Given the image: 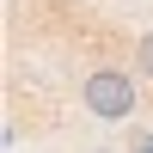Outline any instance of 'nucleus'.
I'll use <instances>...</instances> for the list:
<instances>
[{
	"instance_id": "1",
	"label": "nucleus",
	"mask_w": 153,
	"mask_h": 153,
	"mask_svg": "<svg viewBox=\"0 0 153 153\" xmlns=\"http://www.w3.org/2000/svg\"><path fill=\"white\" fill-rule=\"evenodd\" d=\"M86 110L92 117H104V123H123L135 110V80L123 68H98L92 80H86Z\"/></svg>"
},
{
	"instance_id": "2",
	"label": "nucleus",
	"mask_w": 153,
	"mask_h": 153,
	"mask_svg": "<svg viewBox=\"0 0 153 153\" xmlns=\"http://www.w3.org/2000/svg\"><path fill=\"white\" fill-rule=\"evenodd\" d=\"M135 55H141V74H147V80H153V31L141 37V49H135Z\"/></svg>"
},
{
	"instance_id": "3",
	"label": "nucleus",
	"mask_w": 153,
	"mask_h": 153,
	"mask_svg": "<svg viewBox=\"0 0 153 153\" xmlns=\"http://www.w3.org/2000/svg\"><path fill=\"white\" fill-rule=\"evenodd\" d=\"M135 153H153V135H141V147H135Z\"/></svg>"
}]
</instances>
